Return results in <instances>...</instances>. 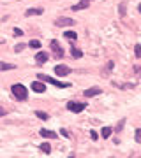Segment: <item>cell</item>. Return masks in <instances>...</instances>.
<instances>
[{
    "instance_id": "2e32d148",
    "label": "cell",
    "mask_w": 141,
    "mask_h": 158,
    "mask_svg": "<svg viewBox=\"0 0 141 158\" xmlns=\"http://www.w3.org/2000/svg\"><path fill=\"white\" fill-rule=\"evenodd\" d=\"M39 148H41V151L46 153V155H50V153H51V146L48 144V142H42V144H41Z\"/></svg>"
},
{
    "instance_id": "4316f807",
    "label": "cell",
    "mask_w": 141,
    "mask_h": 158,
    "mask_svg": "<svg viewBox=\"0 0 141 158\" xmlns=\"http://www.w3.org/2000/svg\"><path fill=\"white\" fill-rule=\"evenodd\" d=\"M138 11H139V12H141V4H139V6H138Z\"/></svg>"
},
{
    "instance_id": "9a60e30c",
    "label": "cell",
    "mask_w": 141,
    "mask_h": 158,
    "mask_svg": "<svg viewBox=\"0 0 141 158\" xmlns=\"http://www.w3.org/2000/svg\"><path fill=\"white\" fill-rule=\"evenodd\" d=\"M111 132H113V130L109 128V127H104V128L101 130V135H102V139H108V137L111 135Z\"/></svg>"
},
{
    "instance_id": "e0dca14e",
    "label": "cell",
    "mask_w": 141,
    "mask_h": 158,
    "mask_svg": "<svg viewBox=\"0 0 141 158\" xmlns=\"http://www.w3.org/2000/svg\"><path fill=\"white\" fill-rule=\"evenodd\" d=\"M71 55H73V58H81V56H83V53H81L79 49H76L74 46L71 48Z\"/></svg>"
},
{
    "instance_id": "6da1fadb",
    "label": "cell",
    "mask_w": 141,
    "mask_h": 158,
    "mask_svg": "<svg viewBox=\"0 0 141 158\" xmlns=\"http://www.w3.org/2000/svg\"><path fill=\"white\" fill-rule=\"evenodd\" d=\"M11 93L14 95L16 100H27L28 98V91L23 85H12L11 86Z\"/></svg>"
},
{
    "instance_id": "484cf974",
    "label": "cell",
    "mask_w": 141,
    "mask_h": 158,
    "mask_svg": "<svg viewBox=\"0 0 141 158\" xmlns=\"http://www.w3.org/2000/svg\"><path fill=\"white\" fill-rule=\"evenodd\" d=\"M2 116H6V109L0 107V118H2Z\"/></svg>"
},
{
    "instance_id": "5b68a950",
    "label": "cell",
    "mask_w": 141,
    "mask_h": 158,
    "mask_svg": "<svg viewBox=\"0 0 141 158\" xmlns=\"http://www.w3.org/2000/svg\"><path fill=\"white\" fill-rule=\"evenodd\" d=\"M55 25L56 27H71V25H74V19L62 16V18H56L55 19Z\"/></svg>"
},
{
    "instance_id": "603a6c76",
    "label": "cell",
    "mask_w": 141,
    "mask_h": 158,
    "mask_svg": "<svg viewBox=\"0 0 141 158\" xmlns=\"http://www.w3.org/2000/svg\"><path fill=\"white\" fill-rule=\"evenodd\" d=\"M136 142H141V128L136 130Z\"/></svg>"
},
{
    "instance_id": "30bf717a",
    "label": "cell",
    "mask_w": 141,
    "mask_h": 158,
    "mask_svg": "<svg viewBox=\"0 0 141 158\" xmlns=\"http://www.w3.org/2000/svg\"><path fill=\"white\" fill-rule=\"evenodd\" d=\"M48 58H50V55H48V53H44V51H41V53H37V55H35V62L41 65V63L48 62Z\"/></svg>"
},
{
    "instance_id": "8992f818",
    "label": "cell",
    "mask_w": 141,
    "mask_h": 158,
    "mask_svg": "<svg viewBox=\"0 0 141 158\" xmlns=\"http://www.w3.org/2000/svg\"><path fill=\"white\" fill-rule=\"evenodd\" d=\"M55 74H56V76H60V77L69 76V74H71V67H67V65H56V67H55Z\"/></svg>"
},
{
    "instance_id": "ffe728a7",
    "label": "cell",
    "mask_w": 141,
    "mask_h": 158,
    "mask_svg": "<svg viewBox=\"0 0 141 158\" xmlns=\"http://www.w3.org/2000/svg\"><path fill=\"white\" fill-rule=\"evenodd\" d=\"M28 46H30V48H34V49H39L41 42H39V40H30V44H28Z\"/></svg>"
},
{
    "instance_id": "ba28073f",
    "label": "cell",
    "mask_w": 141,
    "mask_h": 158,
    "mask_svg": "<svg viewBox=\"0 0 141 158\" xmlns=\"http://www.w3.org/2000/svg\"><path fill=\"white\" fill-rule=\"evenodd\" d=\"M83 95L86 97V98H90V97H95V95H101V88H97V86H94V88H88V90L83 91Z\"/></svg>"
},
{
    "instance_id": "3957f363",
    "label": "cell",
    "mask_w": 141,
    "mask_h": 158,
    "mask_svg": "<svg viewBox=\"0 0 141 158\" xmlns=\"http://www.w3.org/2000/svg\"><path fill=\"white\" fill-rule=\"evenodd\" d=\"M67 109L71 111V113H81L83 109H86V104H83V102H74V100H71V102H67Z\"/></svg>"
},
{
    "instance_id": "9c48e42d",
    "label": "cell",
    "mask_w": 141,
    "mask_h": 158,
    "mask_svg": "<svg viewBox=\"0 0 141 158\" xmlns=\"http://www.w3.org/2000/svg\"><path fill=\"white\" fill-rule=\"evenodd\" d=\"M32 90L37 91V93H44V91H46V85H44V83H41V81H34V83H32Z\"/></svg>"
},
{
    "instance_id": "7402d4cb",
    "label": "cell",
    "mask_w": 141,
    "mask_h": 158,
    "mask_svg": "<svg viewBox=\"0 0 141 158\" xmlns=\"http://www.w3.org/2000/svg\"><path fill=\"white\" fill-rule=\"evenodd\" d=\"M25 49V44H16L14 46V51H16V53H20V51H23Z\"/></svg>"
},
{
    "instance_id": "8fae6325",
    "label": "cell",
    "mask_w": 141,
    "mask_h": 158,
    "mask_svg": "<svg viewBox=\"0 0 141 158\" xmlns=\"http://www.w3.org/2000/svg\"><path fill=\"white\" fill-rule=\"evenodd\" d=\"M39 134H41V137H46V139H55L56 137V134L53 130H46V128H41Z\"/></svg>"
},
{
    "instance_id": "5bb4252c",
    "label": "cell",
    "mask_w": 141,
    "mask_h": 158,
    "mask_svg": "<svg viewBox=\"0 0 141 158\" xmlns=\"http://www.w3.org/2000/svg\"><path fill=\"white\" fill-rule=\"evenodd\" d=\"M12 69H16V65H12V63H4V62H0V70H12Z\"/></svg>"
},
{
    "instance_id": "d6986e66",
    "label": "cell",
    "mask_w": 141,
    "mask_h": 158,
    "mask_svg": "<svg viewBox=\"0 0 141 158\" xmlns=\"http://www.w3.org/2000/svg\"><path fill=\"white\" fill-rule=\"evenodd\" d=\"M35 116H37V118H41V119H44V121L50 118V116H48L46 113H41V111H35Z\"/></svg>"
},
{
    "instance_id": "ac0fdd59",
    "label": "cell",
    "mask_w": 141,
    "mask_h": 158,
    "mask_svg": "<svg viewBox=\"0 0 141 158\" xmlns=\"http://www.w3.org/2000/svg\"><path fill=\"white\" fill-rule=\"evenodd\" d=\"M134 55H136V58H141V44L134 46Z\"/></svg>"
},
{
    "instance_id": "7c38bea8",
    "label": "cell",
    "mask_w": 141,
    "mask_h": 158,
    "mask_svg": "<svg viewBox=\"0 0 141 158\" xmlns=\"http://www.w3.org/2000/svg\"><path fill=\"white\" fill-rule=\"evenodd\" d=\"M41 14H42V9L41 7H34V9H28L25 12V16H41Z\"/></svg>"
},
{
    "instance_id": "7a4b0ae2",
    "label": "cell",
    "mask_w": 141,
    "mask_h": 158,
    "mask_svg": "<svg viewBox=\"0 0 141 158\" xmlns=\"http://www.w3.org/2000/svg\"><path fill=\"white\" fill-rule=\"evenodd\" d=\"M37 79H41V81H46V83H50V85H55L58 86V88H67V83H60V81H56V79L50 77V76H46V74H39L37 76Z\"/></svg>"
},
{
    "instance_id": "277c9868",
    "label": "cell",
    "mask_w": 141,
    "mask_h": 158,
    "mask_svg": "<svg viewBox=\"0 0 141 158\" xmlns=\"http://www.w3.org/2000/svg\"><path fill=\"white\" fill-rule=\"evenodd\" d=\"M50 48H51V51H53V55H55L56 58H62L64 56V49H62V46L58 44V40H51Z\"/></svg>"
},
{
    "instance_id": "44dd1931",
    "label": "cell",
    "mask_w": 141,
    "mask_h": 158,
    "mask_svg": "<svg viewBox=\"0 0 141 158\" xmlns=\"http://www.w3.org/2000/svg\"><path fill=\"white\" fill-rule=\"evenodd\" d=\"M125 2H122V4H120V16H125Z\"/></svg>"
},
{
    "instance_id": "cb8c5ba5",
    "label": "cell",
    "mask_w": 141,
    "mask_h": 158,
    "mask_svg": "<svg viewBox=\"0 0 141 158\" xmlns=\"http://www.w3.org/2000/svg\"><path fill=\"white\" fill-rule=\"evenodd\" d=\"M90 137H92V141H97V139H99V135H97L95 130H92V132H90Z\"/></svg>"
},
{
    "instance_id": "d4e9b609",
    "label": "cell",
    "mask_w": 141,
    "mask_h": 158,
    "mask_svg": "<svg viewBox=\"0 0 141 158\" xmlns=\"http://www.w3.org/2000/svg\"><path fill=\"white\" fill-rule=\"evenodd\" d=\"M14 35H16V37H21V35H23V32H21L20 28H14Z\"/></svg>"
},
{
    "instance_id": "4fadbf2b",
    "label": "cell",
    "mask_w": 141,
    "mask_h": 158,
    "mask_svg": "<svg viewBox=\"0 0 141 158\" xmlns=\"http://www.w3.org/2000/svg\"><path fill=\"white\" fill-rule=\"evenodd\" d=\"M64 37H65V39H69V40H76V39H78L76 32H73V30H67V32L64 34Z\"/></svg>"
},
{
    "instance_id": "52a82bcc",
    "label": "cell",
    "mask_w": 141,
    "mask_h": 158,
    "mask_svg": "<svg viewBox=\"0 0 141 158\" xmlns=\"http://www.w3.org/2000/svg\"><path fill=\"white\" fill-rule=\"evenodd\" d=\"M92 4V0H79L78 4L73 6V11H83V9H88V6Z\"/></svg>"
}]
</instances>
